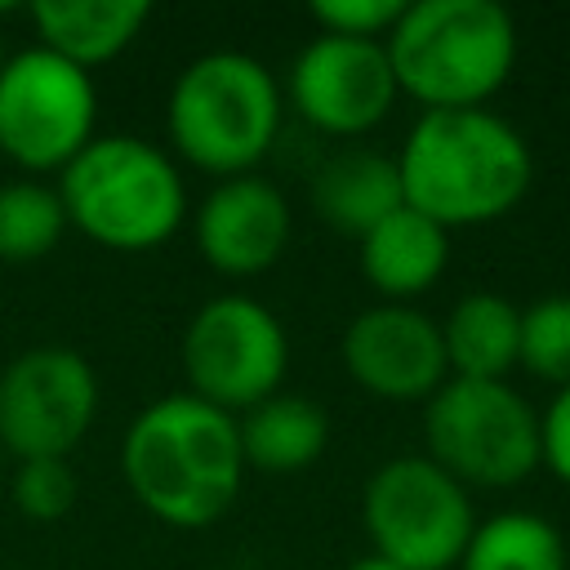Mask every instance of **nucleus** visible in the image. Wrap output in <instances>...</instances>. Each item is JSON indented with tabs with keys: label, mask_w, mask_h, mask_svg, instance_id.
<instances>
[{
	"label": "nucleus",
	"mask_w": 570,
	"mask_h": 570,
	"mask_svg": "<svg viewBox=\"0 0 570 570\" xmlns=\"http://www.w3.org/2000/svg\"><path fill=\"white\" fill-rule=\"evenodd\" d=\"M245 472L236 414L191 392L156 396L120 436V476L129 494L178 530H200L232 512Z\"/></svg>",
	"instance_id": "nucleus-1"
},
{
	"label": "nucleus",
	"mask_w": 570,
	"mask_h": 570,
	"mask_svg": "<svg viewBox=\"0 0 570 570\" xmlns=\"http://www.w3.org/2000/svg\"><path fill=\"white\" fill-rule=\"evenodd\" d=\"M401 196L436 227H481L521 205L534 156L517 125L490 107L419 111L396 151Z\"/></svg>",
	"instance_id": "nucleus-2"
},
{
	"label": "nucleus",
	"mask_w": 570,
	"mask_h": 570,
	"mask_svg": "<svg viewBox=\"0 0 570 570\" xmlns=\"http://www.w3.org/2000/svg\"><path fill=\"white\" fill-rule=\"evenodd\" d=\"M383 49L423 111H468L508 85L521 36L499 0H405Z\"/></svg>",
	"instance_id": "nucleus-3"
},
{
	"label": "nucleus",
	"mask_w": 570,
	"mask_h": 570,
	"mask_svg": "<svg viewBox=\"0 0 570 570\" xmlns=\"http://www.w3.org/2000/svg\"><path fill=\"white\" fill-rule=\"evenodd\" d=\"M67 227L102 249L142 254L165 245L187 218L178 165L138 134H94L53 183Z\"/></svg>",
	"instance_id": "nucleus-4"
},
{
	"label": "nucleus",
	"mask_w": 570,
	"mask_h": 570,
	"mask_svg": "<svg viewBox=\"0 0 570 570\" xmlns=\"http://www.w3.org/2000/svg\"><path fill=\"white\" fill-rule=\"evenodd\" d=\"M281 116V80L245 49H209L191 58L174 76L165 102L174 151L214 178L254 174V165L276 147Z\"/></svg>",
	"instance_id": "nucleus-5"
},
{
	"label": "nucleus",
	"mask_w": 570,
	"mask_h": 570,
	"mask_svg": "<svg viewBox=\"0 0 570 570\" xmlns=\"http://www.w3.org/2000/svg\"><path fill=\"white\" fill-rule=\"evenodd\" d=\"M423 441L459 485L508 490L539 468V414L508 379H445L423 401Z\"/></svg>",
	"instance_id": "nucleus-6"
},
{
	"label": "nucleus",
	"mask_w": 570,
	"mask_h": 570,
	"mask_svg": "<svg viewBox=\"0 0 570 570\" xmlns=\"http://www.w3.org/2000/svg\"><path fill=\"white\" fill-rule=\"evenodd\" d=\"M361 530L370 552L401 570H450L476 530V508L468 485L428 454H396L365 476Z\"/></svg>",
	"instance_id": "nucleus-7"
},
{
	"label": "nucleus",
	"mask_w": 570,
	"mask_h": 570,
	"mask_svg": "<svg viewBox=\"0 0 570 570\" xmlns=\"http://www.w3.org/2000/svg\"><path fill=\"white\" fill-rule=\"evenodd\" d=\"M178 361L191 396L227 414H245L281 392L289 370V334L254 294H214L187 316Z\"/></svg>",
	"instance_id": "nucleus-8"
},
{
	"label": "nucleus",
	"mask_w": 570,
	"mask_h": 570,
	"mask_svg": "<svg viewBox=\"0 0 570 570\" xmlns=\"http://www.w3.org/2000/svg\"><path fill=\"white\" fill-rule=\"evenodd\" d=\"M98 125L94 71L58 58L45 45H27L0 67V151L27 169H62Z\"/></svg>",
	"instance_id": "nucleus-9"
},
{
	"label": "nucleus",
	"mask_w": 570,
	"mask_h": 570,
	"mask_svg": "<svg viewBox=\"0 0 570 570\" xmlns=\"http://www.w3.org/2000/svg\"><path fill=\"white\" fill-rule=\"evenodd\" d=\"M98 374L67 343H36L0 365V450L67 459L98 419Z\"/></svg>",
	"instance_id": "nucleus-10"
},
{
	"label": "nucleus",
	"mask_w": 570,
	"mask_h": 570,
	"mask_svg": "<svg viewBox=\"0 0 570 570\" xmlns=\"http://www.w3.org/2000/svg\"><path fill=\"white\" fill-rule=\"evenodd\" d=\"M289 107L330 138H361L387 120L392 102L401 98L383 40L356 36H312L285 76Z\"/></svg>",
	"instance_id": "nucleus-11"
},
{
	"label": "nucleus",
	"mask_w": 570,
	"mask_h": 570,
	"mask_svg": "<svg viewBox=\"0 0 570 570\" xmlns=\"http://www.w3.org/2000/svg\"><path fill=\"white\" fill-rule=\"evenodd\" d=\"M338 356L361 392L396 405L428 401L450 379L441 321H432L414 303L361 307L338 338Z\"/></svg>",
	"instance_id": "nucleus-12"
},
{
	"label": "nucleus",
	"mask_w": 570,
	"mask_h": 570,
	"mask_svg": "<svg viewBox=\"0 0 570 570\" xmlns=\"http://www.w3.org/2000/svg\"><path fill=\"white\" fill-rule=\"evenodd\" d=\"M200 258L223 276H258L281 263L294 214L285 191L263 174L218 178L191 218Z\"/></svg>",
	"instance_id": "nucleus-13"
},
{
	"label": "nucleus",
	"mask_w": 570,
	"mask_h": 570,
	"mask_svg": "<svg viewBox=\"0 0 570 570\" xmlns=\"http://www.w3.org/2000/svg\"><path fill=\"white\" fill-rule=\"evenodd\" d=\"M450 263V232L401 205L356 240V267L383 303H414Z\"/></svg>",
	"instance_id": "nucleus-14"
},
{
	"label": "nucleus",
	"mask_w": 570,
	"mask_h": 570,
	"mask_svg": "<svg viewBox=\"0 0 570 570\" xmlns=\"http://www.w3.org/2000/svg\"><path fill=\"white\" fill-rule=\"evenodd\" d=\"M401 174L396 156H383L374 147H343L321 160L312 174V209L321 214L325 227L365 236L374 223H383L392 209H401Z\"/></svg>",
	"instance_id": "nucleus-15"
},
{
	"label": "nucleus",
	"mask_w": 570,
	"mask_h": 570,
	"mask_svg": "<svg viewBox=\"0 0 570 570\" xmlns=\"http://www.w3.org/2000/svg\"><path fill=\"white\" fill-rule=\"evenodd\" d=\"M151 4L147 0H40L31 4L36 45L53 49L58 58L94 71L125 53L138 31L147 27Z\"/></svg>",
	"instance_id": "nucleus-16"
},
{
	"label": "nucleus",
	"mask_w": 570,
	"mask_h": 570,
	"mask_svg": "<svg viewBox=\"0 0 570 570\" xmlns=\"http://www.w3.org/2000/svg\"><path fill=\"white\" fill-rule=\"evenodd\" d=\"M245 468L294 476L312 468L330 445V414L303 392H272L236 419Z\"/></svg>",
	"instance_id": "nucleus-17"
},
{
	"label": "nucleus",
	"mask_w": 570,
	"mask_h": 570,
	"mask_svg": "<svg viewBox=\"0 0 570 570\" xmlns=\"http://www.w3.org/2000/svg\"><path fill=\"white\" fill-rule=\"evenodd\" d=\"M450 379H508L521 361V307L508 294L472 289L441 321Z\"/></svg>",
	"instance_id": "nucleus-18"
},
{
	"label": "nucleus",
	"mask_w": 570,
	"mask_h": 570,
	"mask_svg": "<svg viewBox=\"0 0 570 570\" xmlns=\"http://www.w3.org/2000/svg\"><path fill=\"white\" fill-rule=\"evenodd\" d=\"M566 539L561 530L525 508H503L476 521L459 570H566Z\"/></svg>",
	"instance_id": "nucleus-19"
},
{
	"label": "nucleus",
	"mask_w": 570,
	"mask_h": 570,
	"mask_svg": "<svg viewBox=\"0 0 570 570\" xmlns=\"http://www.w3.org/2000/svg\"><path fill=\"white\" fill-rule=\"evenodd\" d=\"M67 232L62 200L53 183L9 178L0 183V263H36Z\"/></svg>",
	"instance_id": "nucleus-20"
},
{
	"label": "nucleus",
	"mask_w": 570,
	"mask_h": 570,
	"mask_svg": "<svg viewBox=\"0 0 570 570\" xmlns=\"http://www.w3.org/2000/svg\"><path fill=\"white\" fill-rule=\"evenodd\" d=\"M534 379L570 387V294L521 307V361Z\"/></svg>",
	"instance_id": "nucleus-21"
},
{
	"label": "nucleus",
	"mask_w": 570,
	"mask_h": 570,
	"mask_svg": "<svg viewBox=\"0 0 570 570\" xmlns=\"http://www.w3.org/2000/svg\"><path fill=\"white\" fill-rule=\"evenodd\" d=\"M80 481L67 459H22L9 481V499L31 521H58L76 508Z\"/></svg>",
	"instance_id": "nucleus-22"
},
{
	"label": "nucleus",
	"mask_w": 570,
	"mask_h": 570,
	"mask_svg": "<svg viewBox=\"0 0 570 570\" xmlns=\"http://www.w3.org/2000/svg\"><path fill=\"white\" fill-rule=\"evenodd\" d=\"M312 22L330 36H356V40H387L396 18L405 13V0H316Z\"/></svg>",
	"instance_id": "nucleus-23"
},
{
	"label": "nucleus",
	"mask_w": 570,
	"mask_h": 570,
	"mask_svg": "<svg viewBox=\"0 0 570 570\" xmlns=\"http://www.w3.org/2000/svg\"><path fill=\"white\" fill-rule=\"evenodd\" d=\"M539 468L570 485V387H557L539 414Z\"/></svg>",
	"instance_id": "nucleus-24"
},
{
	"label": "nucleus",
	"mask_w": 570,
	"mask_h": 570,
	"mask_svg": "<svg viewBox=\"0 0 570 570\" xmlns=\"http://www.w3.org/2000/svg\"><path fill=\"white\" fill-rule=\"evenodd\" d=\"M347 570H401V566H392V561H387V557H379V552H361Z\"/></svg>",
	"instance_id": "nucleus-25"
},
{
	"label": "nucleus",
	"mask_w": 570,
	"mask_h": 570,
	"mask_svg": "<svg viewBox=\"0 0 570 570\" xmlns=\"http://www.w3.org/2000/svg\"><path fill=\"white\" fill-rule=\"evenodd\" d=\"M4 58H9V53H4V45H0V67H4Z\"/></svg>",
	"instance_id": "nucleus-26"
},
{
	"label": "nucleus",
	"mask_w": 570,
	"mask_h": 570,
	"mask_svg": "<svg viewBox=\"0 0 570 570\" xmlns=\"http://www.w3.org/2000/svg\"><path fill=\"white\" fill-rule=\"evenodd\" d=\"M0 472H4V450H0Z\"/></svg>",
	"instance_id": "nucleus-27"
}]
</instances>
